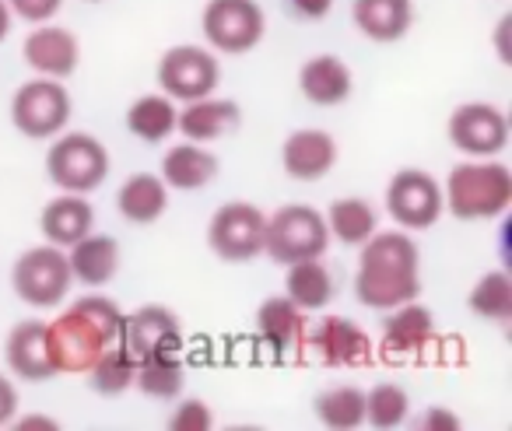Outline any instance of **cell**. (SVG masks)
I'll return each instance as SVG.
<instances>
[{
  "label": "cell",
  "instance_id": "1",
  "mask_svg": "<svg viewBox=\"0 0 512 431\" xmlns=\"http://www.w3.org/2000/svg\"><path fill=\"white\" fill-rule=\"evenodd\" d=\"M355 295L365 309L390 312L421 295V253L407 232H372L362 242Z\"/></svg>",
  "mask_w": 512,
  "mask_h": 431
},
{
  "label": "cell",
  "instance_id": "2",
  "mask_svg": "<svg viewBox=\"0 0 512 431\" xmlns=\"http://www.w3.org/2000/svg\"><path fill=\"white\" fill-rule=\"evenodd\" d=\"M123 316L127 312H120L113 298L85 295L67 312H60L53 323H46V340H50L57 375H85L106 347L120 344Z\"/></svg>",
  "mask_w": 512,
  "mask_h": 431
},
{
  "label": "cell",
  "instance_id": "3",
  "mask_svg": "<svg viewBox=\"0 0 512 431\" xmlns=\"http://www.w3.org/2000/svg\"><path fill=\"white\" fill-rule=\"evenodd\" d=\"M442 204L460 221L502 218L512 204V172L495 158H467L453 165L442 186Z\"/></svg>",
  "mask_w": 512,
  "mask_h": 431
},
{
  "label": "cell",
  "instance_id": "4",
  "mask_svg": "<svg viewBox=\"0 0 512 431\" xmlns=\"http://www.w3.org/2000/svg\"><path fill=\"white\" fill-rule=\"evenodd\" d=\"M46 176L60 193H81L88 197L99 190L109 176V151L99 137L92 134H64L46 151Z\"/></svg>",
  "mask_w": 512,
  "mask_h": 431
},
{
  "label": "cell",
  "instance_id": "5",
  "mask_svg": "<svg viewBox=\"0 0 512 431\" xmlns=\"http://www.w3.org/2000/svg\"><path fill=\"white\" fill-rule=\"evenodd\" d=\"M330 246V228L316 207L306 204H288L267 218L264 228V253L274 263L288 267L299 260H316Z\"/></svg>",
  "mask_w": 512,
  "mask_h": 431
},
{
  "label": "cell",
  "instance_id": "6",
  "mask_svg": "<svg viewBox=\"0 0 512 431\" xmlns=\"http://www.w3.org/2000/svg\"><path fill=\"white\" fill-rule=\"evenodd\" d=\"M71 284L74 277L67 267V249L50 246V242L25 249L11 270V288L32 309H57L71 291Z\"/></svg>",
  "mask_w": 512,
  "mask_h": 431
},
{
  "label": "cell",
  "instance_id": "7",
  "mask_svg": "<svg viewBox=\"0 0 512 431\" xmlns=\"http://www.w3.org/2000/svg\"><path fill=\"white\" fill-rule=\"evenodd\" d=\"M71 120V95L64 81L57 78H32L11 99V123L29 141H53Z\"/></svg>",
  "mask_w": 512,
  "mask_h": 431
},
{
  "label": "cell",
  "instance_id": "8",
  "mask_svg": "<svg viewBox=\"0 0 512 431\" xmlns=\"http://www.w3.org/2000/svg\"><path fill=\"white\" fill-rule=\"evenodd\" d=\"M264 228L267 214L246 200L218 207L207 225V246L225 263H249L264 253Z\"/></svg>",
  "mask_w": 512,
  "mask_h": 431
},
{
  "label": "cell",
  "instance_id": "9",
  "mask_svg": "<svg viewBox=\"0 0 512 431\" xmlns=\"http://www.w3.org/2000/svg\"><path fill=\"white\" fill-rule=\"evenodd\" d=\"M267 32V18L256 0H211L204 8V39L218 53H242L256 50Z\"/></svg>",
  "mask_w": 512,
  "mask_h": 431
},
{
  "label": "cell",
  "instance_id": "10",
  "mask_svg": "<svg viewBox=\"0 0 512 431\" xmlns=\"http://www.w3.org/2000/svg\"><path fill=\"white\" fill-rule=\"evenodd\" d=\"M221 81V67L204 46H172L158 60V88L172 102H193L214 95Z\"/></svg>",
  "mask_w": 512,
  "mask_h": 431
},
{
  "label": "cell",
  "instance_id": "11",
  "mask_svg": "<svg viewBox=\"0 0 512 431\" xmlns=\"http://www.w3.org/2000/svg\"><path fill=\"white\" fill-rule=\"evenodd\" d=\"M449 144L467 158H495L509 144V120L491 102H463L449 116Z\"/></svg>",
  "mask_w": 512,
  "mask_h": 431
},
{
  "label": "cell",
  "instance_id": "12",
  "mask_svg": "<svg viewBox=\"0 0 512 431\" xmlns=\"http://www.w3.org/2000/svg\"><path fill=\"white\" fill-rule=\"evenodd\" d=\"M386 211L400 228H432L442 218V186L421 169H400L386 186Z\"/></svg>",
  "mask_w": 512,
  "mask_h": 431
},
{
  "label": "cell",
  "instance_id": "13",
  "mask_svg": "<svg viewBox=\"0 0 512 431\" xmlns=\"http://www.w3.org/2000/svg\"><path fill=\"white\" fill-rule=\"evenodd\" d=\"M306 344L334 368H362L372 361V337L344 316H320L306 330Z\"/></svg>",
  "mask_w": 512,
  "mask_h": 431
},
{
  "label": "cell",
  "instance_id": "14",
  "mask_svg": "<svg viewBox=\"0 0 512 431\" xmlns=\"http://www.w3.org/2000/svg\"><path fill=\"white\" fill-rule=\"evenodd\" d=\"M120 344L134 358L155 351H183V323L165 305H141L130 316H123V337Z\"/></svg>",
  "mask_w": 512,
  "mask_h": 431
},
{
  "label": "cell",
  "instance_id": "15",
  "mask_svg": "<svg viewBox=\"0 0 512 431\" xmlns=\"http://www.w3.org/2000/svg\"><path fill=\"white\" fill-rule=\"evenodd\" d=\"M22 57L39 78L64 81L78 71L81 46L71 29H60V25L43 22L36 32H29V39H25V46H22Z\"/></svg>",
  "mask_w": 512,
  "mask_h": 431
},
{
  "label": "cell",
  "instance_id": "16",
  "mask_svg": "<svg viewBox=\"0 0 512 431\" xmlns=\"http://www.w3.org/2000/svg\"><path fill=\"white\" fill-rule=\"evenodd\" d=\"M281 165H285L288 179H295V183H320L337 165V141L327 130L316 127L295 130V134H288L285 148H281Z\"/></svg>",
  "mask_w": 512,
  "mask_h": 431
},
{
  "label": "cell",
  "instance_id": "17",
  "mask_svg": "<svg viewBox=\"0 0 512 431\" xmlns=\"http://www.w3.org/2000/svg\"><path fill=\"white\" fill-rule=\"evenodd\" d=\"M4 361H8L11 375H18V379H25V382H46L57 375L43 319H25V323H18L15 330L8 333Z\"/></svg>",
  "mask_w": 512,
  "mask_h": 431
},
{
  "label": "cell",
  "instance_id": "18",
  "mask_svg": "<svg viewBox=\"0 0 512 431\" xmlns=\"http://www.w3.org/2000/svg\"><path fill=\"white\" fill-rule=\"evenodd\" d=\"M242 113L232 99H214V95H204V99H193L179 109L176 130L193 144H207L218 141V137H228L232 130H239Z\"/></svg>",
  "mask_w": 512,
  "mask_h": 431
},
{
  "label": "cell",
  "instance_id": "19",
  "mask_svg": "<svg viewBox=\"0 0 512 431\" xmlns=\"http://www.w3.org/2000/svg\"><path fill=\"white\" fill-rule=\"evenodd\" d=\"M120 263H123V249L113 235L88 232L85 239H78L67 249L71 277L78 284H88V288H102V284L113 281V277L120 274Z\"/></svg>",
  "mask_w": 512,
  "mask_h": 431
},
{
  "label": "cell",
  "instance_id": "20",
  "mask_svg": "<svg viewBox=\"0 0 512 431\" xmlns=\"http://www.w3.org/2000/svg\"><path fill=\"white\" fill-rule=\"evenodd\" d=\"M351 22L372 43H400L414 25L411 0H355Z\"/></svg>",
  "mask_w": 512,
  "mask_h": 431
},
{
  "label": "cell",
  "instance_id": "21",
  "mask_svg": "<svg viewBox=\"0 0 512 431\" xmlns=\"http://www.w3.org/2000/svg\"><path fill=\"white\" fill-rule=\"evenodd\" d=\"M351 85H355V78H351V67L344 64L341 57H334V53L309 57L306 64H302V71H299V88H302V95H306V102L323 106V109L348 102Z\"/></svg>",
  "mask_w": 512,
  "mask_h": 431
},
{
  "label": "cell",
  "instance_id": "22",
  "mask_svg": "<svg viewBox=\"0 0 512 431\" xmlns=\"http://www.w3.org/2000/svg\"><path fill=\"white\" fill-rule=\"evenodd\" d=\"M39 228H43L46 242L60 249H71L78 239H85L95 228V211L81 193H60L57 200L43 207L39 214Z\"/></svg>",
  "mask_w": 512,
  "mask_h": 431
},
{
  "label": "cell",
  "instance_id": "23",
  "mask_svg": "<svg viewBox=\"0 0 512 431\" xmlns=\"http://www.w3.org/2000/svg\"><path fill=\"white\" fill-rule=\"evenodd\" d=\"M214 176H218V158L193 141L172 144L162 158V183L169 186V190H179V193L204 190L207 183H214Z\"/></svg>",
  "mask_w": 512,
  "mask_h": 431
},
{
  "label": "cell",
  "instance_id": "24",
  "mask_svg": "<svg viewBox=\"0 0 512 431\" xmlns=\"http://www.w3.org/2000/svg\"><path fill=\"white\" fill-rule=\"evenodd\" d=\"M116 211L130 225H155L169 211V186L162 183V176L137 172L116 193Z\"/></svg>",
  "mask_w": 512,
  "mask_h": 431
},
{
  "label": "cell",
  "instance_id": "25",
  "mask_svg": "<svg viewBox=\"0 0 512 431\" xmlns=\"http://www.w3.org/2000/svg\"><path fill=\"white\" fill-rule=\"evenodd\" d=\"M432 337H435V316L432 309L418 305V298L390 309V316L383 323V347L390 354H414L421 347H428Z\"/></svg>",
  "mask_w": 512,
  "mask_h": 431
},
{
  "label": "cell",
  "instance_id": "26",
  "mask_svg": "<svg viewBox=\"0 0 512 431\" xmlns=\"http://www.w3.org/2000/svg\"><path fill=\"white\" fill-rule=\"evenodd\" d=\"M256 330H260V340H267L274 351L285 354L306 340V312L288 295H274L256 309Z\"/></svg>",
  "mask_w": 512,
  "mask_h": 431
},
{
  "label": "cell",
  "instance_id": "27",
  "mask_svg": "<svg viewBox=\"0 0 512 431\" xmlns=\"http://www.w3.org/2000/svg\"><path fill=\"white\" fill-rule=\"evenodd\" d=\"M285 295L292 298L302 312H320V309H327L330 298H334V274H330L320 256H316V260L288 263Z\"/></svg>",
  "mask_w": 512,
  "mask_h": 431
},
{
  "label": "cell",
  "instance_id": "28",
  "mask_svg": "<svg viewBox=\"0 0 512 431\" xmlns=\"http://www.w3.org/2000/svg\"><path fill=\"white\" fill-rule=\"evenodd\" d=\"M176 120H179V109L165 92L141 95L127 109V130L144 144H165L176 134Z\"/></svg>",
  "mask_w": 512,
  "mask_h": 431
},
{
  "label": "cell",
  "instance_id": "29",
  "mask_svg": "<svg viewBox=\"0 0 512 431\" xmlns=\"http://www.w3.org/2000/svg\"><path fill=\"white\" fill-rule=\"evenodd\" d=\"M134 386L141 389L151 400H172V396L183 393L186 386V368L179 351H155L137 358V375Z\"/></svg>",
  "mask_w": 512,
  "mask_h": 431
},
{
  "label": "cell",
  "instance_id": "30",
  "mask_svg": "<svg viewBox=\"0 0 512 431\" xmlns=\"http://www.w3.org/2000/svg\"><path fill=\"white\" fill-rule=\"evenodd\" d=\"M316 417L330 431H358L365 424V389L358 386H330L316 396Z\"/></svg>",
  "mask_w": 512,
  "mask_h": 431
},
{
  "label": "cell",
  "instance_id": "31",
  "mask_svg": "<svg viewBox=\"0 0 512 431\" xmlns=\"http://www.w3.org/2000/svg\"><path fill=\"white\" fill-rule=\"evenodd\" d=\"M323 218H327L330 239L344 242V246H362V242L379 228L376 211H372V204H369V200H362V197L334 200Z\"/></svg>",
  "mask_w": 512,
  "mask_h": 431
},
{
  "label": "cell",
  "instance_id": "32",
  "mask_svg": "<svg viewBox=\"0 0 512 431\" xmlns=\"http://www.w3.org/2000/svg\"><path fill=\"white\" fill-rule=\"evenodd\" d=\"M88 386L99 396H120L134 386L137 375V358L123 344H113L95 358V365L88 368Z\"/></svg>",
  "mask_w": 512,
  "mask_h": 431
},
{
  "label": "cell",
  "instance_id": "33",
  "mask_svg": "<svg viewBox=\"0 0 512 431\" xmlns=\"http://www.w3.org/2000/svg\"><path fill=\"white\" fill-rule=\"evenodd\" d=\"M467 305L474 316L491 319V323H509L512 319V277L505 270H488L477 277L470 288Z\"/></svg>",
  "mask_w": 512,
  "mask_h": 431
},
{
  "label": "cell",
  "instance_id": "34",
  "mask_svg": "<svg viewBox=\"0 0 512 431\" xmlns=\"http://www.w3.org/2000/svg\"><path fill=\"white\" fill-rule=\"evenodd\" d=\"M407 414H411V396L397 382H379L365 393V424H372V428L390 431L404 424Z\"/></svg>",
  "mask_w": 512,
  "mask_h": 431
},
{
  "label": "cell",
  "instance_id": "35",
  "mask_svg": "<svg viewBox=\"0 0 512 431\" xmlns=\"http://www.w3.org/2000/svg\"><path fill=\"white\" fill-rule=\"evenodd\" d=\"M214 414L204 400H183L169 417V431H211Z\"/></svg>",
  "mask_w": 512,
  "mask_h": 431
},
{
  "label": "cell",
  "instance_id": "36",
  "mask_svg": "<svg viewBox=\"0 0 512 431\" xmlns=\"http://www.w3.org/2000/svg\"><path fill=\"white\" fill-rule=\"evenodd\" d=\"M11 15L25 18L32 25H43L50 18H57V11L64 8V0H8Z\"/></svg>",
  "mask_w": 512,
  "mask_h": 431
},
{
  "label": "cell",
  "instance_id": "37",
  "mask_svg": "<svg viewBox=\"0 0 512 431\" xmlns=\"http://www.w3.org/2000/svg\"><path fill=\"white\" fill-rule=\"evenodd\" d=\"M285 8L292 11L295 18H302V22H320V18L330 15L334 0H285Z\"/></svg>",
  "mask_w": 512,
  "mask_h": 431
},
{
  "label": "cell",
  "instance_id": "38",
  "mask_svg": "<svg viewBox=\"0 0 512 431\" xmlns=\"http://www.w3.org/2000/svg\"><path fill=\"white\" fill-rule=\"evenodd\" d=\"M421 428H425V431H460L463 421H460V414H456V410L432 407V410H425V417H421Z\"/></svg>",
  "mask_w": 512,
  "mask_h": 431
},
{
  "label": "cell",
  "instance_id": "39",
  "mask_svg": "<svg viewBox=\"0 0 512 431\" xmlns=\"http://www.w3.org/2000/svg\"><path fill=\"white\" fill-rule=\"evenodd\" d=\"M15 414H18V389L8 375H0V428L15 421Z\"/></svg>",
  "mask_w": 512,
  "mask_h": 431
},
{
  "label": "cell",
  "instance_id": "40",
  "mask_svg": "<svg viewBox=\"0 0 512 431\" xmlns=\"http://www.w3.org/2000/svg\"><path fill=\"white\" fill-rule=\"evenodd\" d=\"M11 428H18V431H57L60 424L46 414H25V417H18V421H11Z\"/></svg>",
  "mask_w": 512,
  "mask_h": 431
},
{
  "label": "cell",
  "instance_id": "41",
  "mask_svg": "<svg viewBox=\"0 0 512 431\" xmlns=\"http://www.w3.org/2000/svg\"><path fill=\"white\" fill-rule=\"evenodd\" d=\"M509 25H512V18H502V22H498V57H502V64H512L509 50H505V32H509Z\"/></svg>",
  "mask_w": 512,
  "mask_h": 431
},
{
  "label": "cell",
  "instance_id": "42",
  "mask_svg": "<svg viewBox=\"0 0 512 431\" xmlns=\"http://www.w3.org/2000/svg\"><path fill=\"white\" fill-rule=\"evenodd\" d=\"M11 32V8H8V0H0V43L8 39Z\"/></svg>",
  "mask_w": 512,
  "mask_h": 431
}]
</instances>
